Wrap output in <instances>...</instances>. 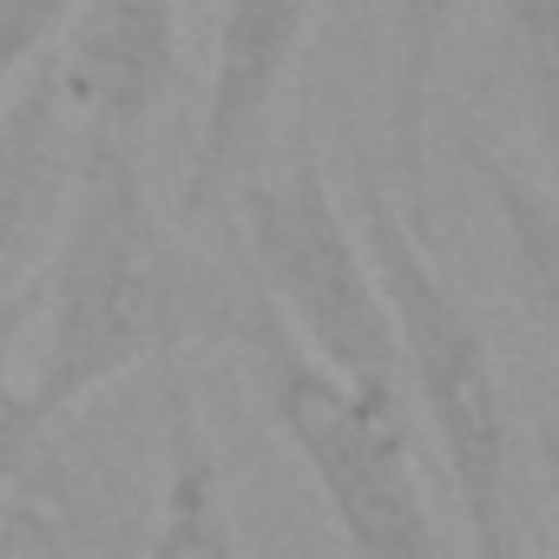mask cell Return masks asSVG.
Listing matches in <instances>:
<instances>
[{
    "label": "cell",
    "mask_w": 559,
    "mask_h": 559,
    "mask_svg": "<svg viewBox=\"0 0 559 559\" xmlns=\"http://www.w3.org/2000/svg\"><path fill=\"white\" fill-rule=\"evenodd\" d=\"M317 0H224L217 40H211V80L198 112V145L185 171V204L204 217L217 211L257 165L263 132L276 119Z\"/></svg>",
    "instance_id": "5"
},
{
    "label": "cell",
    "mask_w": 559,
    "mask_h": 559,
    "mask_svg": "<svg viewBox=\"0 0 559 559\" xmlns=\"http://www.w3.org/2000/svg\"><path fill=\"white\" fill-rule=\"evenodd\" d=\"M349 8H356V0H330V14H336V21H343V14H349Z\"/></svg>",
    "instance_id": "13"
},
{
    "label": "cell",
    "mask_w": 559,
    "mask_h": 559,
    "mask_svg": "<svg viewBox=\"0 0 559 559\" xmlns=\"http://www.w3.org/2000/svg\"><path fill=\"white\" fill-rule=\"evenodd\" d=\"M454 8L461 0H395V34H389V198L402 211V224L428 243L435 230V198H428V126H435V86H441V60H448V34H454Z\"/></svg>",
    "instance_id": "9"
},
{
    "label": "cell",
    "mask_w": 559,
    "mask_h": 559,
    "mask_svg": "<svg viewBox=\"0 0 559 559\" xmlns=\"http://www.w3.org/2000/svg\"><path fill=\"white\" fill-rule=\"evenodd\" d=\"M500 53L526 99V126L546 171L559 139V0H500Z\"/></svg>",
    "instance_id": "11"
},
{
    "label": "cell",
    "mask_w": 559,
    "mask_h": 559,
    "mask_svg": "<svg viewBox=\"0 0 559 559\" xmlns=\"http://www.w3.org/2000/svg\"><path fill=\"white\" fill-rule=\"evenodd\" d=\"M454 145H461L467 178L480 185V198L500 217V257L513 276V297L533 317L539 343H552L559 336V198H552V171H520L513 158H500L474 132H461Z\"/></svg>",
    "instance_id": "10"
},
{
    "label": "cell",
    "mask_w": 559,
    "mask_h": 559,
    "mask_svg": "<svg viewBox=\"0 0 559 559\" xmlns=\"http://www.w3.org/2000/svg\"><path fill=\"white\" fill-rule=\"evenodd\" d=\"M80 171V126L53 80V47L0 93V310L40 284Z\"/></svg>",
    "instance_id": "7"
},
{
    "label": "cell",
    "mask_w": 559,
    "mask_h": 559,
    "mask_svg": "<svg viewBox=\"0 0 559 559\" xmlns=\"http://www.w3.org/2000/svg\"><path fill=\"white\" fill-rule=\"evenodd\" d=\"M230 211L243 230V257H250L243 276L290 323V336L343 389H356L382 408H408L395 323L382 310L369 257L356 243L349 211L330 191L317 145H297V158L276 178H243L230 191Z\"/></svg>",
    "instance_id": "4"
},
{
    "label": "cell",
    "mask_w": 559,
    "mask_h": 559,
    "mask_svg": "<svg viewBox=\"0 0 559 559\" xmlns=\"http://www.w3.org/2000/svg\"><path fill=\"white\" fill-rule=\"evenodd\" d=\"M198 297V270L152 204L139 145L80 132L67 224L40 263V356L21 382L27 421L53 435L139 362H171Z\"/></svg>",
    "instance_id": "1"
},
{
    "label": "cell",
    "mask_w": 559,
    "mask_h": 559,
    "mask_svg": "<svg viewBox=\"0 0 559 559\" xmlns=\"http://www.w3.org/2000/svg\"><path fill=\"white\" fill-rule=\"evenodd\" d=\"M317 559H323V552H317Z\"/></svg>",
    "instance_id": "14"
},
{
    "label": "cell",
    "mask_w": 559,
    "mask_h": 559,
    "mask_svg": "<svg viewBox=\"0 0 559 559\" xmlns=\"http://www.w3.org/2000/svg\"><path fill=\"white\" fill-rule=\"evenodd\" d=\"M217 330L230 336L257 408L317 480L349 559H454V539L421 487L408 408L343 389L250 276L217 290Z\"/></svg>",
    "instance_id": "3"
},
{
    "label": "cell",
    "mask_w": 559,
    "mask_h": 559,
    "mask_svg": "<svg viewBox=\"0 0 559 559\" xmlns=\"http://www.w3.org/2000/svg\"><path fill=\"white\" fill-rule=\"evenodd\" d=\"M349 191H356V243L369 257L382 310L395 323L402 389L415 395V408L441 448L448 487L461 500L467 559H539L526 539V520H520L507 389H500V369H493L474 304L461 297V284H448L428 243L402 224L376 165H356Z\"/></svg>",
    "instance_id": "2"
},
{
    "label": "cell",
    "mask_w": 559,
    "mask_h": 559,
    "mask_svg": "<svg viewBox=\"0 0 559 559\" xmlns=\"http://www.w3.org/2000/svg\"><path fill=\"white\" fill-rule=\"evenodd\" d=\"M53 80L80 132L145 139V126L191 86L178 0H80L53 40Z\"/></svg>",
    "instance_id": "6"
},
{
    "label": "cell",
    "mask_w": 559,
    "mask_h": 559,
    "mask_svg": "<svg viewBox=\"0 0 559 559\" xmlns=\"http://www.w3.org/2000/svg\"><path fill=\"white\" fill-rule=\"evenodd\" d=\"M158 428H165V448H158V507L145 520L139 559H243L237 513H230V493H224V461H217V441L204 428L198 389L178 369V356L165 362Z\"/></svg>",
    "instance_id": "8"
},
{
    "label": "cell",
    "mask_w": 559,
    "mask_h": 559,
    "mask_svg": "<svg viewBox=\"0 0 559 559\" xmlns=\"http://www.w3.org/2000/svg\"><path fill=\"white\" fill-rule=\"evenodd\" d=\"M73 8H80V0H0V93H8V80L27 60H40L60 40Z\"/></svg>",
    "instance_id": "12"
}]
</instances>
